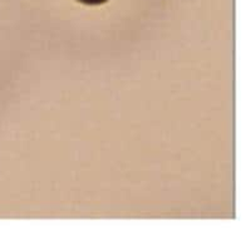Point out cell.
Instances as JSON below:
<instances>
[{"label":"cell","instance_id":"6da1fadb","mask_svg":"<svg viewBox=\"0 0 251 251\" xmlns=\"http://www.w3.org/2000/svg\"><path fill=\"white\" fill-rule=\"evenodd\" d=\"M80 3L87 4V5H100V4L106 3L107 0H79Z\"/></svg>","mask_w":251,"mask_h":251}]
</instances>
